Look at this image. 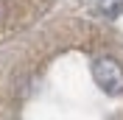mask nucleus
<instances>
[{
    "label": "nucleus",
    "mask_w": 123,
    "mask_h": 120,
    "mask_svg": "<svg viewBox=\"0 0 123 120\" xmlns=\"http://www.w3.org/2000/svg\"><path fill=\"white\" fill-rule=\"evenodd\" d=\"M98 11L104 17H109V20H115L123 11V0H98Z\"/></svg>",
    "instance_id": "2"
},
{
    "label": "nucleus",
    "mask_w": 123,
    "mask_h": 120,
    "mask_svg": "<svg viewBox=\"0 0 123 120\" xmlns=\"http://www.w3.org/2000/svg\"><path fill=\"white\" fill-rule=\"evenodd\" d=\"M92 78L98 84V90H104L106 95H123V67L117 64L112 56H101L92 61Z\"/></svg>",
    "instance_id": "1"
}]
</instances>
